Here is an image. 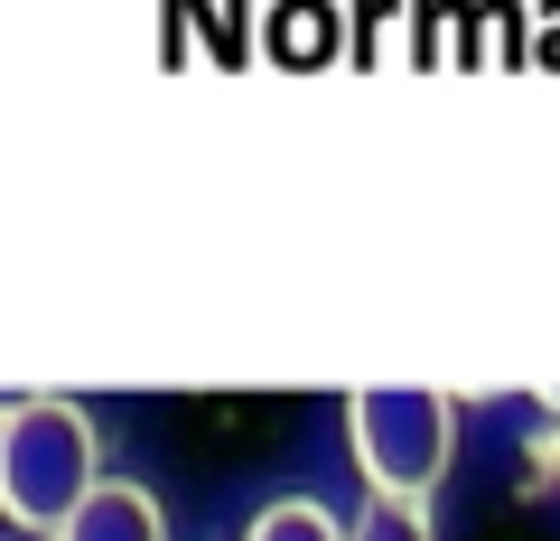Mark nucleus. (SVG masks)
Listing matches in <instances>:
<instances>
[{
	"mask_svg": "<svg viewBox=\"0 0 560 541\" xmlns=\"http://www.w3.org/2000/svg\"><path fill=\"white\" fill-rule=\"evenodd\" d=\"M57 541H168V522H160V504L140 495V485H113V477H103L94 495L75 504V522H66Z\"/></svg>",
	"mask_w": 560,
	"mask_h": 541,
	"instance_id": "obj_3",
	"label": "nucleus"
},
{
	"mask_svg": "<svg viewBox=\"0 0 560 541\" xmlns=\"http://www.w3.org/2000/svg\"><path fill=\"white\" fill-rule=\"evenodd\" d=\"M346 541H430V495H364Z\"/></svg>",
	"mask_w": 560,
	"mask_h": 541,
	"instance_id": "obj_4",
	"label": "nucleus"
},
{
	"mask_svg": "<svg viewBox=\"0 0 560 541\" xmlns=\"http://www.w3.org/2000/svg\"><path fill=\"white\" fill-rule=\"evenodd\" d=\"M346 439H355V467L374 495H430L458 448V411H448V392H420V383H364L346 401Z\"/></svg>",
	"mask_w": 560,
	"mask_h": 541,
	"instance_id": "obj_2",
	"label": "nucleus"
},
{
	"mask_svg": "<svg viewBox=\"0 0 560 541\" xmlns=\"http://www.w3.org/2000/svg\"><path fill=\"white\" fill-rule=\"evenodd\" d=\"M94 485H103V448L66 392H38L20 421H0V514L20 532H66Z\"/></svg>",
	"mask_w": 560,
	"mask_h": 541,
	"instance_id": "obj_1",
	"label": "nucleus"
},
{
	"mask_svg": "<svg viewBox=\"0 0 560 541\" xmlns=\"http://www.w3.org/2000/svg\"><path fill=\"white\" fill-rule=\"evenodd\" d=\"M243 541H346V532H337V514H327V504L280 495V504H261V514H253V532H243Z\"/></svg>",
	"mask_w": 560,
	"mask_h": 541,
	"instance_id": "obj_5",
	"label": "nucleus"
},
{
	"mask_svg": "<svg viewBox=\"0 0 560 541\" xmlns=\"http://www.w3.org/2000/svg\"><path fill=\"white\" fill-rule=\"evenodd\" d=\"M28 401H38V392H0V421H20V411H28Z\"/></svg>",
	"mask_w": 560,
	"mask_h": 541,
	"instance_id": "obj_6",
	"label": "nucleus"
}]
</instances>
